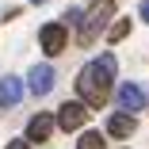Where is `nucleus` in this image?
Segmentation results:
<instances>
[{
    "label": "nucleus",
    "instance_id": "5",
    "mask_svg": "<svg viewBox=\"0 0 149 149\" xmlns=\"http://www.w3.org/2000/svg\"><path fill=\"white\" fill-rule=\"evenodd\" d=\"M118 107H123V115H138L145 107V92L138 84H123L118 88Z\"/></svg>",
    "mask_w": 149,
    "mask_h": 149
},
{
    "label": "nucleus",
    "instance_id": "14",
    "mask_svg": "<svg viewBox=\"0 0 149 149\" xmlns=\"http://www.w3.org/2000/svg\"><path fill=\"white\" fill-rule=\"evenodd\" d=\"M35 4H42V0H35Z\"/></svg>",
    "mask_w": 149,
    "mask_h": 149
},
{
    "label": "nucleus",
    "instance_id": "8",
    "mask_svg": "<svg viewBox=\"0 0 149 149\" xmlns=\"http://www.w3.org/2000/svg\"><path fill=\"white\" fill-rule=\"evenodd\" d=\"M134 126H138V123H134V115H123V111L107 118V134H111V138H130Z\"/></svg>",
    "mask_w": 149,
    "mask_h": 149
},
{
    "label": "nucleus",
    "instance_id": "11",
    "mask_svg": "<svg viewBox=\"0 0 149 149\" xmlns=\"http://www.w3.org/2000/svg\"><path fill=\"white\" fill-rule=\"evenodd\" d=\"M126 35H130V19H118V23H111V31H107V38H111V42L126 38Z\"/></svg>",
    "mask_w": 149,
    "mask_h": 149
},
{
    "label": "nucleus",
    "instance_id": "7",
    "mask_svg": "<svg viewBox=\"0 0 149 149\" xmlns=\"http://www.w3.org/2000/svg\"><path fill=\"white\" fill-rule=\"evenodd\" d=\"M54 134V115H35L27 123V141H46Z\"/></svg>",
    "mask_w": 149,
    "mask_h": 149
},
{
    "label": "nucleus",
    "instance_id": "6",
    "mask_svg": "<svg viewBox=\"0 0 149 149\" xmlns=\"http://www.w3.org/2000/svg\"><path fill=\"white\" fill-rule=\"evenodd\" d=\"M27 88H31L35 96H46L50 88H54V69H50V65H35V69H31V80H27Z\"/></svg>",
    "mask_w": 149,
    "mask_h": 149
},
{
    "label": "nucleus",
    "instance_id": "10",
    "mask_svg": "<svg viewBox=\"0 0 149 149\" xmlns=\"http://www.w3.org/2000/svg\"><path fill=\"white\" fill-rule=\"evenodd\" d=\"M103 145H107V138H103L100 130H84L80 141H77V149H103Z\"/></svg>",
    "mask_w": 149,
    "mask_h": 149
},
{
    "label": "nucleus",
    "instance_id": "4",
    "mask_svg": "<svg viewBox=\"0 0 149 149\" xmlns=\"http://www.w3.org/2000/svg\"><path fill=\"white\" fill-rule=\"evenodd\" d=\"M84 118H88V107L80 100H69V103H61V111H57V126L61 130H77V126H84Z\"/></svg>",
    "mask_w": 149,
    "mask_h": 149
},
{
    "label": "nucleus",
    "instance_id": "3",
    "mask_svg": "<svg viewBox=\"0 0 149 149\" xmlns=\"http://www.w3.org/2000/svg\"><path fill=\"white\" fill-rule=\"evenodd\" d=\"M65 42H69V35H65V23H46L42 31H38V46L54 57V54H61L65 50Z\"/></svg>",
    "mask_w": 149,
    "mask_h": 149
},
{
    "label": "nucleus",
    "instance_id": "9",
    "mask_svg": "<svg viewBox=\"0 0 149 149\" xmlns=\"http://www.w3.org/2000/svg\"><path fill=\"white\" fill-rule=\"evenodd\" d=\"M19 96H23L19 77H4V80H0V107H15V103H19Z\"/></svg>",
    "mask_w": 149,
    "mask_h": 149
},
{
    "label": "nucleus",
    "instance_id": "13",
    "mask_svg": "<svg viewBox=\"0 0 149 149\" xmlns=\"http://www.w3.org/2000/svg\"><path fill=\"white\" fill-rule=\"evenodd\" d=\"M138 12H141V19H149V0H141V8H138Z\"/></svg>",
    "mask_w": 149,
    "mask_h": 149
},
{
    "label": "nucleus",
    "instance_id": "12",
    "mask_svg": "<svg viewBox=\"0 0 149 149\" xmlns=\"http://www.w3.org/2000/svg\"><path fill=\"white\" fill-rule=\"evenodd\" d=\"M8 149H31V141H27V138H19V141H8Z\"/></svg>",
    "mask_w": 149,
    "mask_h": 149
},
{
    "label": "nucleus",
    "instance_id": "1",
    "mask_svg": "<svg viewBox=\"0 0 149 149\" xmlns=\"http://www.w3.org/2000/svg\"><path fill=\"white\" fill-rule=\"evenodd\" d=\"M115 73H118V61L115 54H100L96 61H88L77 77V92H80V103L92 111V107H103L107 96H111V84H115Z\"/></svg>",
    "mask_w": 149,
    "mask_h": 149
},
{
    "label": "nucleus",
    "instance_id": "2",
    "mask_svg": "<svg viewBox=\"0 0 149 149\" xmlns=\"http://www.w3.org/2000/svg\"><path fill=\"white\" fill-rule=\"evenodd\" d=\"M111 15H115V4H111V0H96V4L88 8V15L80 19V42H92L103 27H107Z\"/></svg>",
    "mask_w": 149,
    "mask_h": 149
}]
</instances>
